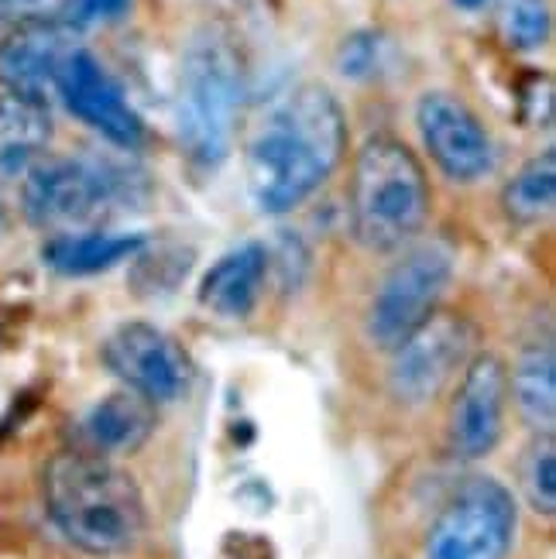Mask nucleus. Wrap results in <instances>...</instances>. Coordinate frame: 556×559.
Instances as JSON below:
<instances>
[{
    "label": "nucleus",
    "instance_id": "nucleus-9",
    "mask_svg": "<svg viewBox=\"0 0 556 559\" xmlns=\"http://www.w3.org/2000/svg\"><path fill=\"white\" fill-rule=\"evenodd\" d=\"M104 368L128 388V392L149 399L152 405L179 402L192 388V360L176 336L162 326L128 320L107 333Z\"/></svg>",
    "mask_w": 556,
    "mask_h": 559
},
{
    "label": "nucleus",
    "instance_id": "nucleus-3",
    "mask_svg": "<svg viewBox=\"0 0 556 559\" xmlns=\"http://www.w3.org/2000/svg\"><path fill=\"white\" fill-rule=\"evenodd\" d=\"M248 100V66L221 24H203L179 62L176 131L192 173L213 176L230 158L237 120Z\"/></svg>",
    "mask_w": 556,
    "mask_h": 559
},
{
    "label": "nucleus",
    "instance_id": "nucleus-6",
    "mask_svg": "<svg viewBox=\"0 0 556 559\" xmlns=\"http://www.w3.org/2000/svg\"><path fill=\"white\" fill-rule=\"evenodd\" d=\"M453 272L457 254L447 240L433 237L419 240V245H409L371 296L365 316L371 344L392 354L409 333H416L433 312H440Z\"/></svg>",
    "mask_w": 556,
    "mask_h": 559
},
{
    "label": "nucleus",
    "instance_id": "nucleus-4",
    "mask_svg": "<svg viewBox=\"0 0 556 559\" xmlns=\"http://www.w3.org/2000/svg\"><path fill=\"white\" fill-rule=\"evenodd\" d=\"M433 210L426 168L405 141L375 134L357 148L347 186L351 234L360 248L395 254L416 245Z\"/></svg>",
    "mask_w": 556,
    "mask_h": 559
},
{
    "label": "nucleus",
    "instance_id": "nucleus-2",
    "mask_svg": "<svg viewBox=\"0 0 556 559\" xmlns=\"http://www.w3.org/2000/svg\"><path fill=\"white\" fill-rule=\"evenodd\" d=\"M42 501L59 536L86 556H125L149 525L138 480L114 460L76 447L45 464Z\"/></svg>",
    "mask_w": 556,
    "mask_h": 559
},
{
    "label": "nucleus",
    "instance_id": "nucleus-20",
    "mask_svg": "<svg viewBox=\"0 0 556 559\" xmlns=\"http://www.w3.org/2000/svg\"><path fill=\"white\" fill-rule=\"evenodd\" d=\"M519 484L522 495L536 515L553 519L556 515V443L553 432H536V440L525 447L519 464Z\"/></svg>",
    "mask_w": 556,
    "mask_h": 559
},
{
    "label": "nucleus",
    "instance_id": "nucleus-7",
    "mask_svg": "<svg viewBox=\"0 0 556 559\" xmlns=\"http://www.w3.org/2000/svg\"><path fill=\"white\" fill-rule=\"evenodd\" d=\"M519 532L516 495L495 477H468L440 508L426 559H505Z\"/></svg>",
    "mask_w": 556,
    "mask_h": 559
},
{
    "label": "nucleus",
    "instance_id": "nucleus-26",
    "mask_svg": "<svg viewBox=\"0 0 556 559\" xmlns=\"http://www.w3.org/2000/svg\"><path fill=\"white\" fill-rule=\"evenodd\" d=\"M453 4L461 8V11H477V8H485L488 0H453Z\"/></svg>",
    "mask_w": 556,
    "mask_h": 559
},
{
    "label": "nucleus",
    "instance_id": "nucleus-1",
    "mask_svg": "<svg viewBox=\"0 0 556 559\" xmlns=\"http://www.w3.org/2000/svg\"><path fill=\"white\" fill-rule=\"evenodd\" d=\"M347 114L320 83H303L261 117L248 141V189L261 213H293L347 155Z\"/></svg>",
    "mask_w": 556,
    "mask_h": 559
},
{
    "label": "nucleus",
    "instance_id": "nucleus-8",
    "mask_svg": "<svg viewBox=\"0 0 556 559\" xmlns=\"http://www.w3.org/2000/svg\"><path fill=\"white\" fill-rule=\"evenodd\" d=\"M477 326L461 312H433L429 320L409 333L392 350L389 388L402 405H429L437 402L447 384L461 378L468 360L477 354Z\"/></svg>",
    "mask_w": 556,
    "mask_h": 559
},
{
    "label": "nucleus",
    "instance_id": "nucleus-15",
    "mask_svg": "<svg viewBox=\"0 0 556 559\" xmlns=\"http://www.w3.org/2000/svg\"><path fill=\"white\" fill-rule=\"evenodd\" d=\"M155 426H158L155 405L149 399L128 392V388H120V392L96 402L80 419V447L76 450L107 456V460L128 456L152 440Z\"/></svg>",
    "mask_w": 556,
    "mask_h": 559
},
{
    "label": "nucleus",
    "instance_id": "nucleus-17",
    "mask_svg": "<svg viewBox=\"0 0 556 559\" xmlns=\"http://www.w3.org/2000/svg\"><path fill=\"white\" fill-rule=\"evenodd\" d=\"M509 399L516 402L519 416L529 429L553 432L556 423V350H553V330L543 323L525 340L512 374H509Z\"/></svg>",
    "mask_w": 556,
    "mask_h": 559
},
{
    "label": "nucleus",
    "instance_id": "nucleus-16",
    "mask_svg": "<svg viewBox=\"0 0 556 559\" xmlns=\"http://www.w3.org/2000/svg\"><path fill=\"white\" fill-rule=\"evenodd\" d=\"M149 248L144 234H114V230H72L52 234L42 248V261L56 275L66 278H90L110 272L117 264L138 258Z\"/></svg>",
    "mask_w": 556,
    "mask_h": 559
},
{
    "label": "nucleus",
    "instance_id": "nucleus-13",
    "mask_svg": "<svg viewBox=\"0 0 556 559\" xmlns=\"http://www.w3.org/2000/svg\"><path fill=\"white\" fill-rule=\"evenodd\" d=\"M76 48V32L66 24H14L0 38V86L8 96L48 107L56 100L59 72Z\"/></svg>",
    "mask_w": 556,
    "mask_h": 559
},
{
    "label": "nucleus",
    "instance_id": "nucleus-23",
    "mask_svg": "<svg viewBox=\"0 0 556 559\" xmlns=\"http://www.w3.org/2000/svg\"><path fill=\"white\" fill-rule=\"evenodd\" d=\"M519 117L529 128H546L553 120V80L546 72H529L519 86Z\"/></svg>",
    "mask_w": 556,
    "mask_h": 559
},
{
    "label": "nucleus",
    "instance_id": "nucleus-12",
    "mask_svg": "<svg viewBox=\"0 0 556 559\" xmlns=\"http://www.w3.org/2000/svg\"><path fill=\"white\" fill-rule=\"evenodd\" d=\"M509 368L492 350H477L461 371L447 416V443L461 460H485L505 432Z\"/></svg>",
    "mask_w": 556,
    "mask_h": 559
},
{
    "label": "nucleus",
    "instance_id": "nucleus-5",
    "mask_svg": "<svg viewBox=\"0 0 556 559\" xmlns=\"http://www.w3.org/2000/svg\"><path fill=\"white\" fill-rule=\"evenodd\" d=\"M144 197V176L128 162L100 155L42 158L24 173V216L56 234L86 230Z\"/></svg>",
    "mask_w": 556,
    "mask_h": 559
},
{
    "label": "nucleus",
    "instance_id": "nucleus-14",
    "mask_svg": "<svg viewBox=\"0 0 556 559\" xmlns=\"http://www.w3.org/2000/svg\"><path fill=\"white\" fill-rule=\"evenodd\" d=\"M269 269H272L269 248L258 245V240H248V245L221 254L210 264L197 299L203 309L221 316V320H248L261 299Z\"/></svg>",
    "mask_w": 556,
    "mask_h": 559
},
{
    "label": "nucleus",
    "instance_id": "nucleus-10",
    "mask_svg": "<svg viewBox=\"0 0 556 559\" xmlns=\"http://www.w3.org/2000/svg\"><path fill=\"white\" fill-rule=\"evenodd\" d=\"M416 128L423 138V148L429 152L433 165L450 182H481L495 173V141L481 117L461 100L457 93L429 90L416 104Z\"/></svg>",
    "mask_w": 556,
    "mask_h": 559
},
{
    "label": "nucleus",
    "instance_id": "nucleus-21",
    "mask_svg": "<svg viewBox=\"0 0 556 559\" xmlns=\"http://www.w3.org/2000/svg\"><path fill=\"white\" fill-rule=\"evenodd\" d=\"M553 17L543 0H509L501 11V38L516 52H536L549 41Z\"/></svg>",
    "mask_w": 556,
    "mask_h": 559
},
{
    "label": "nucleus",
    "instance_id": "nucleus-22",
    "mask_svg": "<svg viewBox=\"0 0 556 559\" xmlns=\"http://www.w3.org/2000/svg\"><path fill=\"white\" fill-rule=\"evenodd\" d=\"M385 62V38L378 32H354L336 48V69L347 80H371Z\"/></svg>",
    "mask_w": 556,
    "mask_h": 559
},
{
    "label": "nucleus",
    "instance_id": "nucleus-18",
    "mask_svg": "<svg viewBox=\"0 0 556 559\" xmlns=\"http://www.w3.org/2000/svg\"><path fill=\"white\" fill-rule=\"evenodd\" d=\"M52 141V117L48 107L0 96V179L24 176L35 162H42Z\"/></svg>",
    "mask_w": 556,
    "mask_h": 559
},
{
    "label": "nucleus",
    "instance_id": "nucleus-25",
    "mask_svg": "<svg viewBox=\"0 0 556 559\" xmlns=\"http://www.w3.org/2000/svg\"><path fill=\"white\" fill-rule=\"evenodd\" d=\"M131 8V0H72L69 4V28L80 32L90 28V24H104V21H117L125 17Z\"/></svg>",
    "mask_w": 556,
    "mask_h": 559
},
{
    "label": "nucleus",
    "instance_id": "nucleus-24",
    "mask_svg": "<svg viewBox=\"0 0 556 559\" xmlns=\"http://www.w3.org/2000/svg\"><path fill=\"white\" fill-rule=\"evenodd\" d=\"M72 0H0V17L14 24H66Z\"/></svg>",
    "mask_w": 556,
    "mask_h": 559
},
{
    "label": "nucleus",
    "instance_id": "nucleus-19",
    "mask_svg": "<svg viewBox=\"0 0 556 559\" xmlns=\"http://www.w3.org/2000/svg\"><path fill=\"white\" fill-rule=\"evenodd\" d=\"M556 206V152L546 148L522 162L516 176L501 186V210L516 227H536Z\"/></svg>",
    "mask_w": 556,
    "mask_h": 559
},
{
    "label": "nucleus",
    "instance_id": "nucleus-11",
    "mask_svg": "<svg viewBox=\"0 0 556 559\" xmlns=\"http://www.w3.org/2000/svg\"><path fill=\"white\" fill-rule=\"evenodd\" d=\"M56 96L62 107L93 128L100 138L125 152H134L144 144V120L128 100L125 86L114 80V72L96 59L90 48L76 45L59 72Z\"/></svg>",
    "mask_w": 556,
    "mask_h": 559
}]
</instances>
